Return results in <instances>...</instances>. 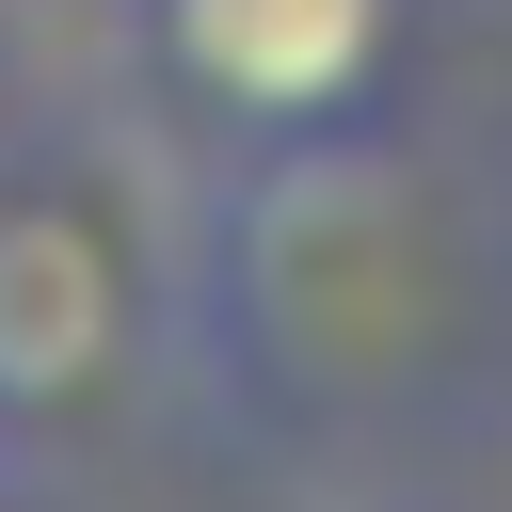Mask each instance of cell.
<instances>
[{
	"mask_svg": "<svg viewBox=\"0 0 512 512\" xmlns=\"http://www.w3.org/2000/svg\"><path fill=\"white\" fill-rule=\"evenodd\" d=\"M384 48H400V0H128V64H144L160 128L208 160L368 128Z\"/></svg>",
	"mask_w": 512,
	"mask_h": 512,
	"instance_id": "7a4b0ae2",
	"label": "cell"
},
{
	"mask_svg": "<svg viewBox=\"0 0 512 512\" xmlns=\"http://www.w3.org/2000/svg\"><path fill=\"white\" fill-rule=\"evenodd\" d=\"M0 128H16V96H0Z\"/></svg>",
	"mask_w": 512,
	"mask_h": 512,
	"instance_id": "277c9868",
	"label": "cell"
},
{
	"mask_svg": "<svg viewBox=\"0 0 512 512\" xmlns=\"http://www.w3.org/2000/svg\"><path fill=\"white\" fill-rule=\"evenodd\" d=\"M0 512H32V480H0Z\"/></svg>",
	"mask_w": 512,
	"mask_h": 512,
	"instance_id": "3957f363",
	"label": "cell"
},
{
	"mask_svg": "<svg viewBox=\"0 0 512 512\" xmlns=\"http://www.w3.org/2000/svg\"><path fill=\"white\" fill-rule=\"evenodd\" d=\"M192 352V256L160 192L80 128H0V480L80 464Z\"/></svg>",
	"mask_w": 512,
	"mask_h": 512,
	"instance_id": "6da1fadb",
	"label": "cell"
}]
</instances>
